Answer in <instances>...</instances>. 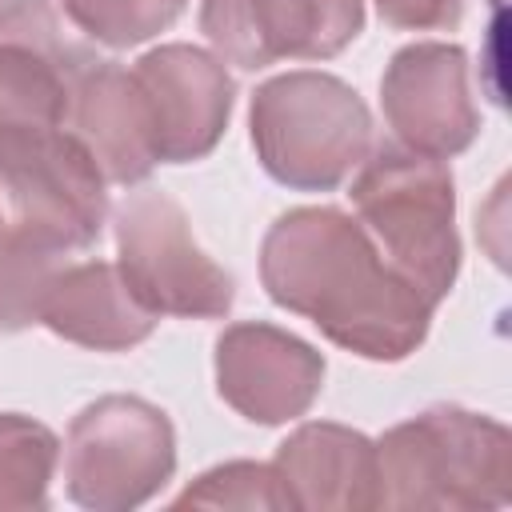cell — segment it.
Instances as JSON below:
<instances>
[{"mask_svg": "<svg viewBox=\"0 0 512 512\" xmlns=\"http://www.w3.org/2000/svg\"><path fill=\"white\" fill-rule=\"evenodd\" d=\"M176 472L172 420L140 396H100L88 404L64 444L68 500L92 512H128L148 504Z\"/></svg>", "mask_w": 512, "mask_h": 512, "instance_id": "obj_5", "label": "cell"}, {"mask_svg": "<svg viewBox=\"0 0 512 512\" xmlns=\"http://www.w3.org/2000/svg\"><path fill=\"white\" fill-rule=\"evenodd\" d=\"M188 0H60L64 16L104 48H132L168 32Z\"/></svg>", "mask_w": 512, "mask_h": 512, "instance_id": "obj_18", "label": "cell"}, {"mask_svg": "<svg viewBox=\"0 0 512 512\" xmlns=\"http://www.w3.org/2000/svg\"><path fill=\"white\" fill-rule=\"evenodd\" d=\"M56 460L60 440L48 424L20 412H0V512L44 508Z\"/></svg>", "mask_w": 512, "mask_h": 512, "instance_id": "obj_17", "label": "cell"}, {"mask_svg": "<svg viewBox=\"0 0 512 512\" xmlns=\"http://www.w3.org/2000/svg\"><path fill=\"white\" fill-rule=\"evenodd\" d=\"M260 280L272 304L308 316L332 344L364 360L412 356L436 312L340 208L284 212L260 244Z\"/></svg>", "mask_w": 512, "mask_h": 512, "instance_id": "obj_1", "label": "cell"}, {"mask_svg": "<svg viewBox=\"0 0 512 512\" xmlns=\"http://www.w3.org/2000/svg\"><path fill=\"white\" fill-rule=\"evenodd\" d=\"M64 128L92 152L108 184H140L160 164L156 124L132 68L96 60L72 92Z\"/></svg>", "mask_w": 512, "mask_h": 512, "instance_id": "obj_13", "label": "cell"}, {"mask_svg": "<svg viewBox=\"0 0 512 512\" xmlns=\"http://www.w3.org/2000/svg\"><path fill=\"white\" fill-rule=\"evenodd\" d=\"M116 268L156 316L216 320L236 300V280L192 236L184 208L164 192H132L116 208Z\"/></svg>", "mask_w": 512, "mask_h": 512, "instance_id": "obj_7", "label": "cell"}, {"mask_svg": "<svg viewBox=\"0 0 512 512\" xmlns=\"http://www.w3.org/2000/svg\"><path fill=\"white\" fill-rule=\"evenodd\" d=\"M156 320L160 316L136 300L124 272L108 260L64 264L40 308V324H48L60 340L96 352L136 348L152 336Z\"/></svg>", "mask_w": 512, "mask_h": 512, "instance_id": "obj_15", "label": "cell"}, {"mask_svg": "<svg viewBox=\"0 0 512 512\" xmlns=\"http://www.w3.org/2000/svg\"><path fill=\"white\" fill-rule=\"evenodd\" d=\"M132 76L144 88L164 164L204 160L220 144L236 84L216 52L196 44H160L132 64Z\"/></svg>", "mask_w": 512, "mask_h": 512, "instance_id": "obj_12", "label": "cell"}, {"mask_svg": "<svg viewBox=\"0 0 512 512\" xmlns=\"http://www.w3.org/2000/svg\"><path fill=\"white\" fill-rule=\"evenodd\" d=\"M380 104L396 144L432 160L460 156L480 132L468 52L460 44L416 40L400 48L384 68Z\"/></svg>", "mask_w": 512, "mask_h": 512, "instance_id": "obj_9", "label": "cell"}, {"mask_svg": "<svg viewBox=\"0 0 512 512\" xmlns=\"http://www.w3.org/2000/svg\"><path fill=\"white\" fill-rule=\"evenodd\" d=\"M104 184L92 152L64 124L0 132V192L12 208V224L56 248L76 252L100 240L108 224Z\"/></svg>", "mask_w": 512, "mask_h": 512, "instance_id": "obj_6", "label": "cell"}, {"mask_svg": "<svg viewBox=\"0 0 512 512\" xmlns=\"http://www.w3.org/2000/svg\"><path fill=\"white\" fill-rule=\"evenodd\" d=\"M380 508H504L512 440L500 420L432 404L376 440Z\"/></svg>", "mask_w": 512, "mask_h": 512, "instance_id": "obj_2", "label": "cell"}, {"mask_svg": "<svg viewBox=\"0 0 512 512\" xmlns=\"http://www.w3.org/2000/svg\"><path fill=\"white\" fill-rule=\"evenodd\" d=\"M352 208L384 260L440 304L460 272L456 188L444 160L376 144L352 180Z\"/></svg>", "mask_w": 512, "mask_h": 512, "instance_id": "obj_4", "label": "cell"}, {"mask_svg": "<svg viewBox=\"0 0 512 512\" xmlns=\"http://www.w3.org/2000/svg\"><path fill=\"white\" fill-rule=\"evenodd\" d=\"M380 20L404 32H436L456 28L464 16V0H376Z\"/></svg>", "mask_w": 512, "mask_h": 512, "instance_id": "obj_20", "label": "cell"}, {"mask_svg": "<svg viewBox=\"0 0 512 512\" xmlns=\"http://www.w3.org/2000/svg\"><path fill=\"white\" fill-rule=\"evenodd\" d=\"M64 256H68L64 248L20 224L0 228V332H20L28 324H40L44 296L56 272L68 264Z\"/></svg>", "mask_w": 512, "mask_h": 512, "instance_id": "obj_16", "label": "cell"}, {"mask_svg": "<svg viewBox=\"0 0 512 512\" xmlns=\"http://www.w3.org/2000/svg\"><path fill=\"white\" fill-rule=\"evenodd\" d=\"M260 168L292 192H332L372 148V112L332 72H284L256 88L248 108Z\"/></svg>", "mask_w": 512, "mask_h": 512, "instance_id": "obj_3", "label": "cell"}, {"mask_svg": "<svg viewBox=\"0 0 512 512\" xmlns=\"http://www.w3.org/2000/svg\"><path fill=\"white\" fill-rule=\"evenodd\" d=\"M176 504H196V508H288V496L276 480L272 464H256V460H232V464H216L204 476H196Z\"/></svg>", "mask_w": 512, "mask_h": 512, "instance_id": "obj_19", "label": "cell"}, {"mask_svg": "<svg viewBox=\"0 0 512 512\" xmlns=\"http://www.w3.org/2000/svg\"><path fill=\"white\" fill-rule=\"evenodd\" d=\"M216 388L244 420L288 424L316 404L324 388V356L276 324L244 320L216 340Z\"/></svg>", "mask_w": 512, "mask_h": 512, "instance_id": "obj_11", "label": "cell"}, {"mask_svg": "<svg viewBox=\"0 0 512 512\" xmlns=\"http://www.w3.org/2000/svg\"><path fill=\"white\" fill-rule=\"evenodd\" d=\"M96 56L48 0L0 4V132L64 124L76 80Z\"/></svg>", "mask_w": 512, "mask_h": 512, "instance_id": "obj_10", "label": "cell"}, {"mask_svg": "<svg viewBox=\"0 0 512 512\" xmlns=\"http://www.w3.org/2000/svg\"><path fill=\"white\" fill-rule=\"evenodd\" d=\"M0 4H4V0H0Z\"/></svg>", "mask_w": 512, "mask_h": 512, "instance_id": "obj_21", "label": "cell"}, {"mask_svg": "<svg viewBox=\"0 0 512 512\" xmlns=\"http://www.w3.org/2000/svg\"><path fill=\"white\" fill-rule=\"evenodd\" d=\"M200 32L244 72L332 60L364 32V0H200Z\"/></svg>", "mask_w": 512, "mask_h": 512, "instance_id": "obj_8", "label": "cell"}, {"mask_svg": "<svg viewBox=\"0 0 512 512\" xmlns=\"http://www.w3.org/2000/svg\"><path fill=\"white\" fill-rule=\"evenodd\" d=\"M272 468L288 496V508H380L376 444L356 428L328 420L300 424L276 448Z\"/></svg>", "mask_w": 512, "mask_h": 512, "instance_id": "obj_14", "label": "cell"}]
</instances>
